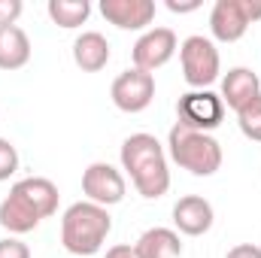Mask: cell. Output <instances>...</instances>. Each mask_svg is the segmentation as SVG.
<instances>
[{
  "instance_id": "7a4b0ae2",
  "label": "cell",
  "mask_w": 261,
  "mask_h": 258,
  "mask_svg": "<svg viewBox=\"0 0 261 258\" xmlns=\"http://www.w3.org/2000/svg\"><path fill=\"white\" fill-rule=\"evenodd\" d=\"M122 170L130 176L134 189L146 200H158L170 192V167L167 152L152 134H130L122 143Z\"/></svg>"
},
{
  "instance_id": "ffe728a7",
  "label": "cell",
  "mask_w": 261,
  "mask_h": 258,
  "mask_svg": "<svg viewBox=\"0 0 261 258\" xmlns=\"http://www.w3.org/2000/svg\"><path fill=\"white\" fill-rule=\"evenodd\" d=\"M0 258H31V249L18 237H3L0 240Z\"/></svg>"
},
{
  "instance_id": "5b68a950",
  "label": "cell",
  "mask_w": 261,
  "mask_h": 258,
  "mask_svg": "<svg viewBox=\"0 0 261 258\" xmlns=\"http://www.w3.org/2000/svg\"><path fill=\"white\" fill-rule=\"evenodd\" d=\"M179 64H182V79L192 88H210L222 76V58L216 43L200 34H192L179 43Z\"/></svg>"
},
{
  "instance_id": "e0dca14e",
  "label": "cell",
  "mask_w": 261,
  "mask_h": 258,
  "mask_svg": "<svg viewBox=\"0 0 261 258\" xmlns=\"http://www.w3.org/2000/svg\"><path fill=\"white\" fill-rule=\"evenodd\" d=\"M46 12L49 18L64 28V31H73V28H82L91 15V3L88 0H49L46 3Z\"/></svg>"
},
{
  "instance_id": "5bb4252c",
  "label": "cell",
  "mask_w": 261,
  "mask_h": 258,
  "mask_svg": "<svg viewBox=\"0 0 261 258\" xmlns=\"http://www.w3.org/2000/svg\"><path fill=\"white\" fill-rule=\"evenodd\" d=\"M113 52H110V40L100 31H82L73 40V61L82 73H100L110 64Z\"/></svg>"
},
{
  "instance_id": "9c48e42d",
  "label": "cell",
  "mask_w": 261,
  "mask_h": 258,
  "mask_svg": "<svg viewBox=\"0 0 261 258\" xmlns=\"http://www.w3.org/2000/svg\"><path fill=\"white\" fill-rule=\"evenodd\" d=\"M125 192H128V183H125V173L107 161H94L85 167L82 173V194L85 200L97 203V207H116L125 200Z\"/></svg>"
},
{
  "instance_id": "d6986e66",
  "label": "cell",
  "mask_w": 261,
  "mask_h": 258,
  "mask_svg": "<svg viewBox=\"0 0 261 258\" xmlns=\"http://www.w3.org/2000/svg\"><path fill=\"white\" fill-rule=\"evenodd\" d=\"M15 170H18V149L6 137H0V183L15 176Z\"/></svg>"
},
{
  "instance_id": "2e32d148",
  "label": "cell",
  "mask_w": 261,
  "mask_h": 258,
  "mask_svg": "<svg viewBox=\"0 0 261 258\" xmlns=\"http://www.w3.org/2000/svg\"><path fill=\"white\" fill-rule=\"evenodd\" d=\"M31 52V37L18 24H0V70H21Z\"/></svg>"
},
{
  "instance_id": "3957f363",
  "label": "cell",
  "mask_w": 261,
  "mask_h": 258,
  "mask_svg": "<svg viewBox=\"0 0 261 258\" xmlns=\"http://www.w3.org/2000/svg\"><path fill=\"white\" fill-rule=\"evenodd\" d=\"M113 231V216L107 207H97L91 200H76L70 203L61 216V243L70 255L88 258L100 252Z\"/></svg>"
},
{
  "instance_id": "9a60e30c",
  "label": "cell",
  "mask_w": 261,
  "mask_h": 258,
  "mask_svg": "<svg viewBox=\"0 0 261 258\" xmlns=\"http://www.w3.org/2000/svg\"><path fill=\"white\" fill-rule=\"evenodd\" d=\"M134 258H179L182 255V240L176 228H149L137 237V243L130 246Z\"/></svg>"
},
{
  "instance_id": "ba28073f",
  "label": "cell",
  "mask_w": 261,
  "mask_h": 258,
  "mask_svg": "<svg viewBox=\"0 0 261 258\" xmlns=\"http://www.w3.org/2000/svg\"><path fill=\"white\" fill-rule=\"evenodd\" d=\"M110 97H113L116 110H122V113H128V116L143 113V110H149V104L155 100V76L146 73V70L128 67V70H122V73L113 79Z\"/></svg>"
},
{
  "instance_id": "7402d4cb",
  "label": "cell",
  "mask_w": 261,
  "mask_h": 258,
  "mask_svg": "<svg viewBox=\"0 0 261 258\" xmlns=\"http://www.w3.org/2000/svg\"><path fill=\"white\" fill-rule=\"evenodd\" d=\"M225 258H261V246H255V243H237L234 249H228Z\"/></svg>"
},
{
  "instance_id": "8992f818",
  "label": "cell",
  "mask_w": 261,
  "mask_h": 258,
  "mask_svg": "<svg viewBox=\"0 0 261 258\" xmlns=\"http://www.w3.org/2000/svg\"><path fill=\"white\" fill-rule=\"evenodd\" d=\"M261 18V0H216L210 9V34L219 43H237Z\"/></svg>"
},
{
  "instance_id": "7c38bea8",
  "label": "cell",
  "mask_w": 261,
  "mask_h": 258,
  "mask_svg": "<svg viewBox=\"0 0 261 258\" xmlns=\"http://www.w3.org/2000/svg\"><path fill=\"white\" fill-rule=\"evenodd\" d=\"M216 222V213H213V203L200 194H186L173 203V225L179 234L186 237H200L213 228Z\"/></svg>"
},
{
  "instance_id": "44dd1931",
  "label": "cell",
  "mask_w": 261,
  "mask_h": 258,
  "mask_svg": "<svg viewBox=\"0 0 261 258\" xmlns=\"http://www.w3.org/2000/svg\"><path fill=\"white\" fill-rule=\"evenodd\" d=\"M21 12H24L21 0H0V24H15Z\"/></svg>"
},
{
  "instance_id": "4fadbf2b",
  "label": "cell",
  "mask_w": 261,
  "mask_h": 258,
  "mask_svg": "<svg viewBox=\"0 0 261 258\" xmlns=\"http://www.w3.org/2000/svg\"><path fill=\"white\" fill-rule=\"evenodd\" d=\"M222 104L231 107L234 113H240L246 104H252L255 97H261V79L255 70L249 67H231L222 76Z\"/></svg>"
},
{
  "instance_id": "ac0fdd59",
  "label": "cell",
  "mask_w": 261,
  "mask_h": 258,
  "mask_svg": "<svg viewBox=\"0 0 261 258\" xmlns=\"http://www.w3.org/2000/svg\"><path fill=\"white\" fill-rule=\"evenodd\" d=\"M237 125L240 134L252 143H261V97H255L252 104H246L240 113H237Z\"/></svg>"
},
{
  "instance_id": "8fae6325",
  "label": "cell",
  "mask_w": 261,
  "mask_h": 258,
  "mask_svg": "<svg viewBox=\"0 0 261 258\" xmlns=\"http://www.w3.org/2000/svg\"><path fill=\"white\" fill-rule=\"evenodd\" d=\"M100 15L119 31H146L155 21V0H100Z\"/></svg>"
},
{
  "instance_id": "6da1fadb",
  "label": "cell",
  "mask_w": 261,
  "mask_h": 258,
  "mask_svg": "<svg viewBox=\"0 0 261 258\" xmlns=\"http://www.w3.org/2000/svg\"><path fill=\"white\" fill-rule=\"evenodd\" d=\"M58 186L46 176H24L0 200V228L12 237L31 234L43 219L58 213Z\"/></svg>"
},
{
  "instance_id": "277c9868",
  "label": "cell",
  "mask_w": 261,
  "mask_h": 258,
  "mask_svg": "<svg viewBox=\"0 0 261 258\" xmlns=\"http://www.w3.org/2000/svg\"><path fill=\"white\" fill-rule=\"evenodd\" d=\"M167 152L173 158V164H179L182 170H189L192 176H213L222 167V143L213 134L192 131L186 125H173L167 134Z\"/></svg>"
},
{
  "instance_id": "603a6c76",
  "label": "cell",
  "mask_w": 261,
  "mask_h": 258,
  "mask_svg": "<svg viewBox=\"0 0 261 258\" xmlns=\"http://www.w3.org/2000/svg\"><path fill=\"white\" fill-rule=\"evenodd\" d=\"M164 6H167L170 12H179V15H182V12H195V9H200V0H167Z\"/></svg>"
},
{
  "instance_id": "30bf717a",
  "label": "cell",
  "mask_w": 261,
  "mask_h": 258,
  "mask_svg": "<svg viewBox=\"0 0 261 258\" xmlns=\"http://www.w3.org/2000/svg\"><path fill=\"white\" fill-rule=\"evenodd\" d=\"M179 52V40L170 28H149L140 34V40L130 49V58L137 70H146L155 76V70H161L164 64H170V58Z\"/></svg>"
},
{
  "instance_id": "52a82bcc",
  "label": "cell",
  "mask_w": 261,
  "mask_h": 258,
  "mask_svg": "<svg viewBox=\"0 0 261 258\" xmlns=\"http://www.w3.org/2000/svg\"><path fill=\"white\" fill-rule=\"evenodd\" d=\"M176 116H179V125L210 134V131H216L222 125V119H225V104H222V97H219L216 91H210V88H192V91H186V94L179 97Z\"/></svg>"
},
{
  "instance_id": "cb8c5ba5",
  "label": "cell",
  "mask_w": 261,
  "mask_h": 258,
  "mask_svg": "<svg viewBox=\"0 0 261 258\" xmlns=\"http://www.w3.org/2000/svg\"><path fill=\"white\" fill-rule=\"evenodd\" d=\"M107 258H134V249L125 246V243H119V246H110L107 249Z\"/></svg>"
}]
</instances>
